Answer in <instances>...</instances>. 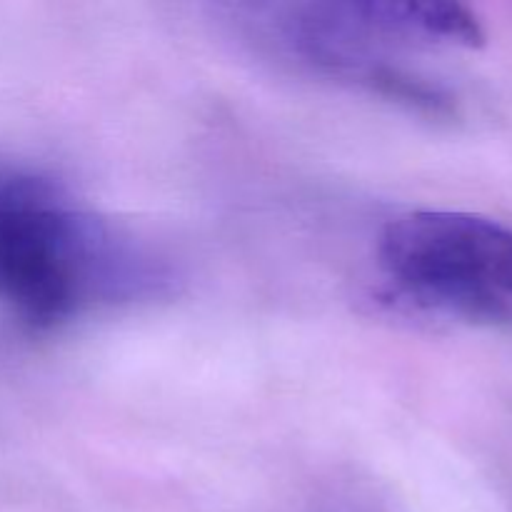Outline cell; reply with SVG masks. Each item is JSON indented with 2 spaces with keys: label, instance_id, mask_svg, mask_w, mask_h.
I'll list each match as a JSON object with an SVG mask.
<instances>
[{
  "label": "cell",
  "instance_id": "cell-1",
  "mask_svg": "<svg viewBox=\"0 0 512 512\" xmlns=\"http://www.w3.org/2000/svg\"><path fill=\"white\" fill-rule=\"evenodd\" d=\"M288 38L310 63L338 78H350L428 113L450 115L453 100L448 93L388 63L380 48L395 43L483 48L485 30L468 5L365 0L298 8L288 25Z\"/></svg>",
  "mask_w": 512,
  "mask_h": 512
},
{
  "label": "cell",
  "instance_id": "cell-2",
  "mask_svg": "<svg viewBox=\"0 0 512 512\" xmlns=\"http://www.w3.org/2000/svg\"><path fill=\"white\" fill-rule=\"evenodd\" d=\"M390 283L423 310L475 325H512V228L458 210H410L378 245Z\"/></svg>",
  "mask_w": 512,
  "mask_h": 512
},
{
  "label": "cell",
  "instance_id": "cell-3",
  "mask_svg": "<svg viewBox=\"0 0 512 512\" xmlns=\"http://www.w3.org/2000/svg\"><path fill=\"white\" fill-rule=\"evenodd\" d=\"M75 210L43 180L0 170V303L35 330L88 303L98 250Z\"/></svg>",
  "mask_w": 512,
  "mask_h": 512
}]
</instances>
